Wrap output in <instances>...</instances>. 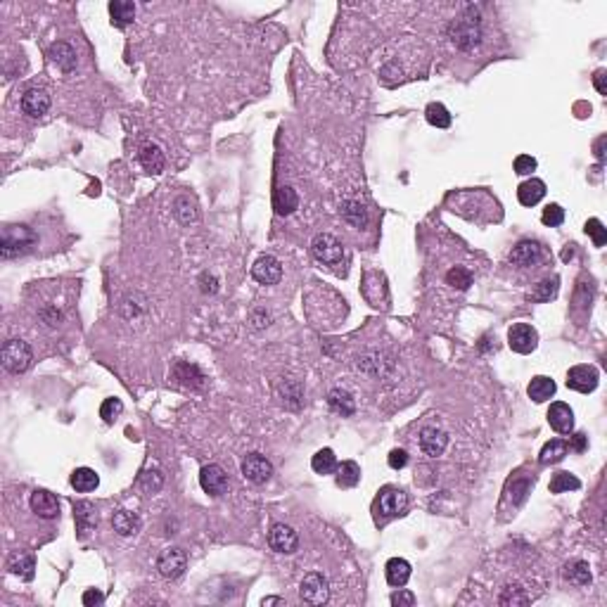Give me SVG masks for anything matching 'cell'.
<instances>
[{"label": "cell", "mask_w": 607, "mask_h": 607, "mask_svg": "<svg viewBox=\"0 0 607 607\" xmlns=\"http://www.w3.org/2000/svg\"><path fill=\"white\" fill-rule=\"evenodd\" d=\"M36 243V235L29 225H8L3 230V259H12L31 249Z\"/></svg>", "instance_id": "1"}, {"label": "cell", "mask_w": 607, "mask_h": 607, "mask_svg": "<svg viewBox=\"0 0 607 607\" xmlns=\"http://www.w3.org/2000/svg\"><path fill=\"white\" fill-rule=\"evenodd\" d=\"M31 361H34V351L26 342L21 340H8L3 347V365L8 373L19 375L26 373L31 368Z\"/></svg>", "instance_id": "2"}, {"label": "cell", "mask_w": 607, "mask_h": 607, "mask_svg": "<svg viewBox=\"0 0 607 607\" xmlns=\"http://www.w3.org/2000/svg\"><path fill=\"white\" fill-rule=\"evenodd\" d=\"M449 39L455 48H460V50H472V48H477L482 43L480 21L472 17L455 19L453 24L449 26Z\"/></svg>", "instance_id": "3"}, {"label": "cell", "mask_w": 607, "mask_h": 607, "mask_svg": "<svg viewBox=\"0 0 607 607\" xmlns=\"http://www.w3.org/2000/svg\"><path fill=\"white\" fill-rule=\"evenodd\" d=\"M311 251H313V256L320 263L332 266V268L340 266V263L344 261V245H342L340 240H337L335 235H330V233L316 235L313 243H311Z\"/></svg>", "instance_id": "4"}, {"label": "cell", "mask_w": 607, "mask_h": 607, "mask_svg": "<svg viewBox=\"0 0 607 607\" xmlns=\"http://www.w3.org/2000/svg\"><path fill=\"white\" fill-rule=\"evenodd\" d=\"M406 508H408V496L399 486H384L382 491H380V496L375 498V513L384 519L399 517V515L406 513Z\"/></svg>", "instance_id": "5"}, {"label": "cell", "mask_w": 607, "mask_h": 607, "mask_svg": "<svg viewBox=\"0 0 607 607\" xmlns=\"http://www.w3.org/2000/svg\"><path fill=\"white\" fill-rule=\"evenodd\" d=\"M299 595H302V600L309 605H325L327 598H330V584H327L325 574L320 572L306 574L302 579V586H299Z\"/></svg>", "instance_id": "6"}, {"label": "cell", "mask_w": 607, "mask_h": 607, "mask_svg": "<svg viewBox=\"0 0 607 607\" xmlns=\"http://www.w3.org/2000/svg\"><path fill=\"white\" fill-rule=\"evenodd\" d=\"M243 477L247 482H251V484H266L268 480H271L273 475V465L271 460L266 458V455L261 453H249L245 455L243 460Z\"/></svg>", "instance_id": "7"}, {"label": "cell", "mask_w": 607, "mask_h": 607, "mask_svg": "<svg viewBox=\"0 0 607 607\" xmlns=\"http://www.w3.org/2000/svg\"><path fill=\"white\" fill-rule=\"evenodd\" d=\"M508 344L517 353H531L539 347V332L529 323H515L508 330Z\"/></svg>", "instance_id": "8"}, {"label": "cell", "mask_w": 607, "mask_h": 607, "mask_svg": "<svg viewBox=\"0 0 607 607\" xmlns=\"http://www.w3.org/2000/svg\"><path fill=\"white\" fill-rule=\"evenodd\" d=\"M598 382H600V373L593 365H574L567 373V387L574 391H582V394H590V391L598 387Z\"/></svg>", "instance_id": "9"}, {"label": "cell", "mask_w": 607, "mask_h": 607, "mask_svg": "<svg viewBox=\"0 0 607 607\" xmlns=\"http://www.w3.org/2000/svg\"><path fill=\"white\" fill-rule=\"evenodd\" d=\"M268 546L276 553L289 555L299 548V536L289 524H273L271 531H268Z\"/></svg>", "instance_id": "10"}, {"label": "cell", "mask_w": 607, "mask_h": 607, "mask_svg": "<svg viewBox=\"0 0 607 607\" xmlns=\"http://www.w3.org/2000/svg\"><path fill=\"white\" fill-rule=\"evenodd\" d=\"M187 567V555L183 548H166V551L159 555L157 560V569L159 574L166 579H178Z\"/></svg>", "instance_id": "11"}, {"label": "cell", "mask_w": 607, "mask_h": 607, "mask_svg": "<svg viewBox=\"0 0 607 607\" xmlns=\"http://www.w3.org/2000/svg\"><path fill=\"white\" fill-rule=\"evenodd\" d=\"M251 278L261 285H278L282 278V266L276 256H259L251 266Z\"/></svg>", "instance_id": "12"}, {"label": "cell", "mask_w": 607, "mask_h": 607, "mask_svg": "<svg viewBox=\"0 0 607 607\" xmlns=\"http://www.w3.org/2000/svg\"><path fill=\"white\" fill-rule=\"evenodd\" d=\"M29 506L43 519H57V517H60V501H57L55 493L45 491V488H36V491L31 493Z\"/></svg>", "instance_id": "13"}, {"label": "cell", "mask_w": 607, "mask_h": 607, "mask_svg": "<svg viewBox=\"0 0 607 607\" xmlns=\"http://www.w3.org/2000/svg\"><path fill=\"white\" fill-rule=\"evenodd\" d=\"M200 484L209 496H221L228 488V475L221 465H204L200 472Z\"/></svg>", "instance_id": "14"}, {"label": "cell", "mask_w": 607, "mask_h": 607, "mask_svg": "<svg viewBox=\"0 0 607 607\" xmlns=\"http://www.w3.org/2000/svg\"><path fill=\"white\" fill-rule=\"evenodd\" d=\"M50 110V95L41 88H29L21 95V112L31 119H39L45 112Z\"/></svg>", "instance_id": "15"}, {"label": "cell", "mask_w": 607, "mask_h": 607, "mask_svg": "<svg viewBox=\"0 0 607 607\" xmlns=\"http://www.w3.org/2000/svg\"><path fill=\"white\" fill-rule=\"evenodd\" d=\"M446 446H449V434H446L444 429L425 427L420 432V449H422V453L429 455V458H439V455H444Z\"/></svg>", "instance_id": "16"}, {"label": "cell", "mask_w": 607, "mask_h": 607, "mask_svg": "<svg viewBox=\"0 0 607 607\" xmlns=\"http://www.w3.org/2000/svg\"><path fill=\"white\" fill-rule=\"evenodd\" d=\"M548 422L555 432L569 434L574 429V411L569 408L565 401H555L548 408Z\"/></svg>", "instance_id": "17"}, {"label": "cell", "mask_w": 607, "mask_h": 607, "mask_svg": "<svg viewBox=\"0 0 607 607\" xmlns=\"http://www.w3.org/2000/svg\"><path fill=\"white\" fill-rule=\"evenodd\" d=\"M541 256H544V249H541V245L539 243H531V240H522V243H519L513 251H510V261H513L515 266H519V268L534 266V263L541 261Z\"/></svg>", "instance_id": "18"}, {"label": "cell", "mask_w": 607, "mask_h": 607, "mask_svg": "<svg viewBox=\"0 0 607 607\" xmlns=\"http://www.w3.org/2000/svg\"><path fill=\"white\" fill-rule=\"evenodd\" d=\"M138 159H141L143 169L147 171V174H152V176L162 174L164 166H166V157H164L162 147H159V145H154V143H145L141 147V152H138Z\"/></svg>", "instance_id": "19"}, {"label": "cell", "mask_w": 607, "mask_h": 607, "mask_svg": "<svg viewBox=\"0 0 607 607\" xmlns=\"http://www.w3.org/2000/svg\"><path fill=\"white\" fill-rule=\"evenodd\" d=\"M48 57H50V62L55 64L57 69H62V72H74V69H76V52H74V48L67 45V43H52L50 50H48Z\"/></svg>", "instance_id": "20"}, {"label": "cell", "mask_w": 607, "mask_h": 607, "mask_svg": "<svg viewBox=\"0 0 607 607\" xmlns=\"http://www.w3.org/2000/svg\"><path fill=\"white\" fill-rule=\"evenodd\" d=\"M384 574H387L389 586H394V588L406 586L408 579H411V562L404 560V557H391V560L384 565Z\"/></svg>", "instance_id": "21"}, {"label": "cell", "mask_w": 607, "mask_h": 607, "mask_svg": "<svg viewBox=\"0 0 607 607\" xmlns=\"http://www.w3.org/2000/svg\"><path fill=\"white\" fill-rule=\"evenodd\" d=\"M557 391V384L553 382L551 378H546V375H536V378H531L529 387H526V394H529L531 401H536V404H544V401L553 399Z\"/></svg>", "instance_id": "22"}, {"label": "cell", "mask_w": 607, "mask_h": 607, "mask_svg": "<svg viewBox=\"0 0 607 607\" xmlns=\"http://www.w3.org/2000/svg\"><path fill=\"white\" fill-rule=\"evenodd\" d=\"M546 197V183L539 178H529L517 187V200L522 207H534Z\"/></svg>", "instance_id": "23"}, {"label": "cell", "mask_w": 607, "mask_h": 607, "mask_svg": "<svg viewBox=\"0 0 607 607\" xmlns=\"http://www.w3.org/2000/svg\"><path fill=\"white\" fill-rule=\"evenodd\" d=\"M112 526H114V531L119 536H136L143 526V519L136 513H131V510H119L112 517Z\"/></svg>", "instance_id": "24"}, {"label": "cell", "mask_w": 607, "mask_h": 607, "mask_svg": "<svg viewBox=\"0 0 607 607\" xmlns=\"http://www.w3.org/2000/svg\"><path fill=\"white\" fill-rule=\"evenodd\" d=\"M273 207H276V212L280 214V216H289V214L299 207L297 190H294V187H289V185H280L276 190V195H273Z\"/></svg>", "instance_id": "25"}, {"label": "cell", "mask_w": 607, "mask_h": 607, "mask_svg": "<svg viewBox=\"0 0 607 607\" xmlns=\"http://www.w3.org/2000/svg\"><path fill=\"white\" fill-rule=\"evenodd\" d=\"M340 214L342 218H344L347 223H351L353 228H365V223H368V212H365V207L361 202L356 200H344L340 204Z\"/></svg>", "instance_id": "26"}, {"label": "cell", "mask_w": 607, "mask_h": 607, "mask_svg": "<svg viewBox=\"0 0 607 607\" xmlns=\"http://www.w3.org/2000/svg\"><path fill=\"white\" fill-rule=\"evenodd\" d=\"M110 17L114 26H128L136 19V3H131V0H114V3H110Z\"/></svg>", "instance_id": "27"}, {"label": "cell", "mask_w": 607, "mask_h": 607, "mask_svg": "<svg viewBox=\"0 0 607 607\" xmlns=\"http://www.w3.org/2000/svg\"><path fill=\"white\" fill-rule=\"evenodd\" d=\"M98 484H100V477L95 475V470H90V467H76V470L72 472V486L76 488L79 493L95 491Z\"/></svg>", "instance_id": "28"}, {"label": "cell", "mask_w": 607, "mask_h": 607, "mask_svg": "<svg viewBox=\"0 0 607 607\" xmlns=\"http://www.w3.org/2000/svg\"><path fill=\"white\" fill-rule=\"evenodd\" d=\"M565 579L572 584H577V586H588L590 582H593V577H590V567L588 562L584 560H572L567 562L565 567Z\"/></svg>", "instance_id": "29"}, {"label": "cell", "mask_w": 607, "mask_h": 607, "mask_svg": "<svg viewBox=\"0 0 607 607\" xmlns=\"http://www.w3.org/2000/svg\"><path fill=\"white\" fill-rule=\"evenodd\" d=\"M358 482H361V467L353 460H344L342 465H337V486L353 488Z\"/></svg>", "instance_id": "30"}, {"label": "cell", "mask_w": 607, "mask_h": 607, "mask_svg": "<svg viewBox=\"0 0 607 607\" xmlns=\"http://www.w3.org/2000/svg\"><path fill=\"white\" fill-rule=\"evenodd\" d=\"M327 404H330L332 411L342 413V415H353V411H356V404H353L351 394L344 389H332L330 394H327Z\"/></svg>", "instance_id": "31"}, {"label": "cell", "mask_w": 607, "mask_h": 607, "mask_svg": "<svg viewBox=\"0 0 607 607\" xmlns=\"http://www.w3.org/2000/svg\"><path fill=\"white\" fill-rule=\"evenodd\" d=\"M10 572L26 579V582H31V579H34V557H31L29 553H14V555L10 557Z\"/></svg>", "instance_id": "32"}, {"label": "cell", "mask_w": 607, "mask_h": 607, "mask_svg": "<svg viewBox=\"0 0 607 607\" xmlns=\"http://www.w3.org/2000/svg\"><path fill=\"white\" fill-rule=\"evenodd\" d=\"M174 207H176V216H178V221L183 225L195 223L197 216H200V214H197V202L192 200L190 195H181L178 200H176Z\"/></svg>", "instance_id": "33"}, {"label": "cell", "mask_w": 607, "mask_h": 607, "mask_svg": "<svg viewBox=\"0 0 607 607\" xmlns=\"http://www.w3.org/2000/svg\"><path fill=\"white\" fill-rule=\"evenodd\" d=\"M311 467H313V472H318V475H332V472L337 470V455L332 449H320L318 453L311 458Z\"/></svg>", "instance_id": "34"}, {"label": "cell", "mask_w": 607, "mask_h": 607, "mask_svg": "<svg viewBox=\"0 0 607 607\" xmlns=\"http://www.w3.org/2000/svg\"><path fill=\"white\" fill-rule=\"evenodd\" d=\"M565 455H567V442H562V439H553V442H548L544 449H541L539 460L544 465H553V463H560Z\"/></svg>", "instance_id": "35"}, {"label": "cell", "mask_w": 607, "mask_h": 607, "mask_svg": "<svg viewBox=\"0 0 607 607\" xmlns=\"http://www.w3.org/2000/svg\"><path fill=\"white\" fill-rule=\"evenodd\" d=\"M174 378L181 380L183 384H190V387H202L204 384V375L200 373V368H197V365H190V363H178V365H176Z\"/></svg>", "instance_id": "36"}, {"label": "cell", "mask_w": 607, "mask_h": 607, "mask_svg": "<svg viewBox=\"0 0 607 607\" xmlns=\"http://www.w3.org/2000/svg\"><path fill=\"white\" fill-rule=\"evenodd\" d=\"M551 493H565V491H577V488H582V482L577 480L574 475H569V472H555L551 480Z\"/></svg>", "instance_id": "37"}, {"label": "cell", "mask_w": 607, "mask_h": 607, "mask_svg": "<svg viewBox=\"0 0 607 607\" xmlns=\"http://www.w3.org/2000/svg\"><path fill=\"white\" fill-rule=\"evenodd\" d=\"M425 116H427V121L432 123V126H437V128H449L451 126V114H449V110H446L442 102H429L427 110H425Z\"/></svg>", "instance_id": "38"}, {"label": "cell", "mask_w": 607, "mask_h": 607, "mask_svg": "<svg viewBox=\"0 0 607 607\" xmlns=\"http://www.w3.org/2000/svg\"><path fill=\"white\" fill-rule=\"evenodd\" d=\"M74 517H76L81 531L98 524V515H95V508L90 506V503H76V506H74Z\"/></svg>", "instance_id": "39"}, {"label": "cell", "mask_w": 607, "mask_h": 607, "mask_svg": "<svg viewBox=\"0 0 607 607\" xmlns=\"http://www.w3.org/2000/svg\"><path fill=\"white\" fill-rule=\"evenodd\" d=\"M446 282H449L451 287H455V289H467L472 285V273L467 271V268H463V266H455V268H451V271L446 273Z\"/></svg>", "instance_id": "40"}, {"label": "cell", "mask_w": 607, "mask_h": 607, "mask_svg": "<svg viewBox=\"0 0 607 607\" xmlns=\"http://www.w3.org/2000/svg\"><path fill=\"white\" fill-rule=\"evenodd\" d=\"M121 413H123V404H121L119 399H105V401H102L100 418L107 422V425H112V422H114L116 418L121 415Z\"/></svg>", "instance_id": "41"}, {"label": "cell", "mask_w": 607, "mask_h": 607, "mask_svg": "<svg viewBox=\"0 0 607 607\" xmlns=\"http://www.w3.org/2000/svg\"><path fill=\"white\" fill-rule=\"evenodd\" d=\"M541 221H544V225H548V228H557V225H562V221H565V209H562L560 204H548L544 214H541Z\"/></svg>", "instance_id": "42"}, {"label": "cell", "mask_w": 607, "mask_h": 607, "mask_svg": "<svg viewBox=\"0 0 607 607\" xmlns=\"http://www.w3.org/2000/svg\"><path fill=\"white\" fill-rule=\"evenodd\" d=\"M519 586H506L503 588V593H501V598H498V603L501 605H524V603H529V595H524V593H519Z\"/></svg>", "instance_id": "43"}, {"label": "cell", "mask_w": 607, "mask_h": 607, "mask_svg": "<svg viewBox=\"0 0 607 607\" xmlns=\"http://www.w3.org/2000/svg\"><path fill=\"white\" fill-rule=\"evenodd\" d=\"M586 233L590 235V240H593L595 247H603L607 243V228L600 223V218H588Z\"/></svg>", "instance_id": "44"}, {"label": "cell", "mask_w": 607, "mask_h": 607, "mask_svg": "<svg viewBox=\"0 0 607 607\" xmlns=\"http://www.w3.org/2000/svg\"><path fill=\"white\" fill-rule=\"evenodd\" d=\"M555 294H557V278H553V280L539 282V287L531 294V299H534V302H548V299H553Z\"/></svg>", "instance_id": "45"}, {"label": "cell", "mask_w": 607, "mask_h": 607, "mask_svg": "<svg viewBox=\"0 0 607 607\" xmlns=\"http://www.w3.org/2000/svg\"><path fill=\"white\" fill-rule=\"evenodd\" d=\"M531 171H536V159L529 157V154H519V157L515 159V174L529 176Z\"/></svg>", "instance_id": "46"}, {"label": "cell", "mask_w": 607, "mask_h": 607, "mask_svg": "<svg viewBox=\"0 0 607 607\" xmlns=\"http://www.w3.org/2000/svg\"><path fill=\"white\" fill-rule=\"evenodd\" d=\"M391 605L394 607H413L415 605V595H413L411 590H404V586H401L396 593H391Z\"/></svg>", "instance_id": "47"}, {"label": "cell", "mask_w": 607, "mask_h": 607, "mask_svg": "<svg viewBox=\"0 0 607 607\" xmlns=\"http://www.w3.org/2000/svg\"><path fill=\"white\" fill-rule=\"evenodd\" d=\"M387 460H389V467H391V470H401V467H406V465H408V453H406L404 449H394V451H391V453H389V458H387Z\"/></svg>", "instance_id": "48"}, {"label": "cell", "mask_w": 607, "mask_h": 607, "mask_svg": "<svg viewBox=\"0 0 607 607\" xmlns=\"http://www.w3.org/2000/svg\"><path fill=\"white\" fill-rule=\"evenodd\" d=\"M102 603H105V595H102L100 590L90 588V590H85V593H83V605L85 607H95V605H102Z\"/></svg>", "instance_id": "49"}, {"label": "cell", "mask_w": 607, "mask_h": 607, "mask_svg": "<svg viewBox=\"0 0 607 607\" xmlns=\"http://www.w3.org/2000/svg\"><path fill=\"white\" fill-rule=\"evenodd\" d=\"M605 79H607V72H605V69H598V72H595V76H593V83H595V90H598L600 95H607Z\"/></svg>", "instance_id": "50"}, {"label": "cell", "mask_w": 607, "mask_h": 607, "mask_svg": "<svg viewBox=\"0 0 607 607\" xmlns=\"http://www.w3.org/2000/svg\"><path fill=\"white\" fill-rule=\"evenodd\" d=\"M567 449L577 451V453H582V451H586V434H574L572 442L567 444Z\"/></svg>", "instance_id": "51"}, {"label": "cell", "mask_w": 607, "mask_h": 607, "mask_svg": "<svg viewBox=\"0 0 607 607\" xmlns=\"http://www.w3.org/2000/svg\"><path fill=\"white\" fill-rule=\"evenodd\" d=\"M605 143H607V138H605V136H603V138H598V143H595V157H598V159H605V152H603V150H605Z\"/></svg>", "instance_id": "52"}, {"label": "cell", "mask_w": 607, "mask_h": 607, "mask_svg": "<svg viewBox=\"0 0 607 607\" xmlns=\"http://www.w3.org/2000/svg\"><path fill=\"white\" fill-rule=\"evenodd\" d=\"M261 605H285L282 598H263Z\"/></svg>", "instance_id": "53"}]
</instances>
